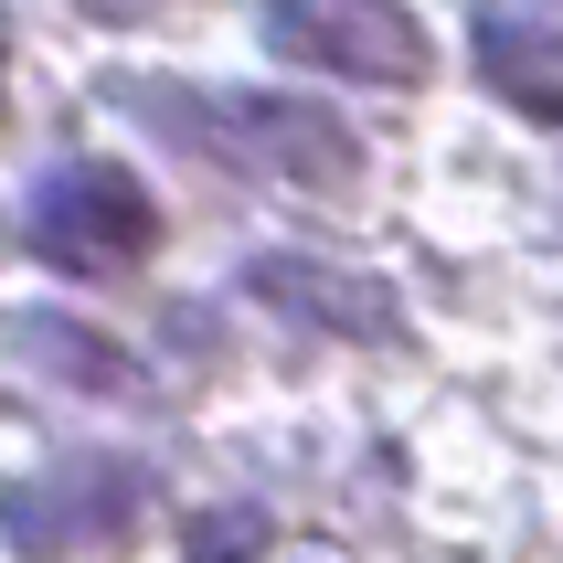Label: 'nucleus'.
Returning a JSON list of instances; mask_svg holds the SVG:
<instances>
[{
    "mask_svg": "<svg viewBox=\"0 0 563 563\" xmlns=\"http://www.w3.org/2000/svg\"><path fill=\"white\" fill-rule=\"evenodd\" d=\"M150 245V191L107 170V159H64L32 181V255L64 266V277H107Z\"/></svg>",
    "mask_w": 563,
    "mask_h": 563,
    "instance_id": "nucleus-1",
    "label": "nucleus"
},
{
    "mask_svg": "<svg viewBox=\"0 0 563 563\" xmlns=\"http://www.w3.org/2000/svg\"><path fill=\"white\" fill-rule=\"evenodd\" d=\"M266 43L319 75H415L426 32L394 0H266Z\"/></svg>",
    "mask_w": 563,
    "mask_h": 563,
    "instance_id": "nucleus-2",
    "label": "nucleus"
},
{
    "mask_svg": "<svg viewBox=\"0 0 563 563\" xmlns=\"http://www.w3.org/2000/svg\"><path fill=\"white\" fill-rule=\"evenodd\" d=\"M139 510V468H118V457H86V468H43L22 478L11 500H0V532L11 542H107Z\"/></svg>",
    "mask_w": 563,
    "mask_h": 563,
    "instance_id": "nucleus-3",
    "label": "nucleus"
},
{
    "mask_svg": "<svg viewBox=\"0 0 563 563\" xmlns=\"http://www.w3.org/2000/svg\"><path fill=\"white\" fill-rule=\"evenodd\" d=\"M202 128H245V139H223L234 159H266L287 181H341L351 170V128L330 107H298V96H223V107H191Z\"/></svg>",
    "mask_w": 563,
    "mask_h": 563,
    "instance_id": "nucleus-4",
    "label": "nucleus"
},
{
    "mask_svg": "<svg viewBox=\"0 0 563 563\" xmlns=\"http://www.w3.org/2000/svg\"><path fill=\"white\" fill-rule=\"evenodd\" d=\"M478 75L500 96H521L532 118H563V43L532 32L521 11H489V22H478Z\"/></svg>",
    "mask_w": 563,
    "mask_h": 563,
    "instance_id": "nucleus-5",
    "label": "nucleus"
},
{
    "mask_svg": "<svg viewBox=\"0 0 563 563\" xmlns=\"http://www.w3.org/2000/svg\"><path fill=\"white\" fill-rule=\"evenodd\" d=\"M255 298H298V319H330V330H383V298L330 266H255Z\"/></svg>",
    "mask_w": 563,
    "mask_h": 563,
    "instance_id": "nucleus-6",
    "label": "nucleus"
},
{
    "mask_svg": "<svg viewBox=\"0 0 563 563\" xmlns=\"http://www.w3.org/2000/svg\"><path fill=\"white\" fill-rule=\"evenodd\" d=\"M32 351H43V362H64V373H96V383H118V351H96L86 330H32Z\"/></svg>",
    "mask_w": 563,
    "mask_h": 563,
    "instance_id": "nucleus-7",
    "label": "nucleus"
},
{
    "mask_svg": "<svg viewBox=\"0 0 563 563\" xmlns=\"http://www.w3.org/2000/svg\"><path fill=\"white\" fill-rule=\"evenodd\" d=\"M86 11H107V22H128V11H150V0H86Z\"/></svg>",
    "mask_w": 563,
    "mask_h": 563,
    "instance_id": "nucleus-8",
    "label": "nucleus"
}]
</instances>
